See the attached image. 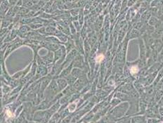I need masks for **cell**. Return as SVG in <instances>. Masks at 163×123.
I'll list each match as a JSON object with an SVG mask.
<instances>
[{
    "label": "cell",
    "mask_w": 163,
    "mask_h": 123,
    "mask_svg": "<svg viewBox=\"0 0 163 123\" xmlns=\"http://www.w3.org/2000/svg\"><path fill=\"white\" fill-rule=\"evenodd\" d=\"M138 70H139V69L137 66H132L130 68V72L132 75H136V74L138 73Z\"/></svg>",
    "instance_id": "1"
},
{
    "label": "cell",
    "mask_w": 163,
    "mask_h": 123,
    "mask_svg": "<svg viewBox=\"0 0 163 123\" xmlns=\"http://www.w3.org/2000/svg\"><path fill=\"white\" fill-rule=\"evenodd\" d=\"M162 77H163V67L162 68H161L160 71L159 73H158V77H157L156 82H157L160 81V80L162 78Z\"/></svg>",
    "instance_id": "2"
},
{
    "label": "cell",
    "mask_w": 163,
    "mask_h": 123,
    "mask_svg": "<svg viewBox=\"0 0 163 123\" xmlns=\"http://www.w3.org/2000/svg\"><path fill=\"white\" fill-rule=\"evenodd\" d=\"M161 37H162V42H163V32H162V36H161Z\"/></svg>",
    "instance_id": "5"
},
{
    "label": "cell",
    "mask_w": 163,
    "mask_h": 123,
    "mask_svg": "<svg viewBox=\"0 0 163 123\" xmlns=\"http://www.w3.org/2000/svg\"><path fill=\"white\" fill-rule=\"evenodd\" d=\"M103 55L101 54H99V55H97V57H96V61L97 62V63H99V62H101L103 61Z\"/></svg>",
    "instance_id": "4"
},
{
    "label": "cell",
    "mask_w": 163,
    "mask_h": 123,
    "mask_svg": "<svg viewBox=\"0 0 163 123\" xmlns=\"http://www.w3.org/2000/svg\"><path fill=\"white\" fill-rule=\"evenodd\" d=\"M158 21L157 20L156 18H154V17L151 18V19H150V21H149V23H150L151 25H155V24L158 23Z\"/></svg>",
    "instance_id": "3"
}]
</instances>
